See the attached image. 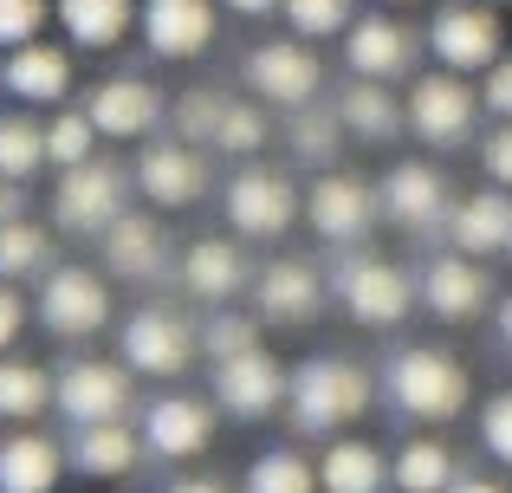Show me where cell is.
<instances>
[{
	"label": "cell",
	"instance_id": "cell-1",
	"mask_svg": "<svg viewBox=\"0 0 512 493\" xmlns=\"http://www.w3.org/2000/svg\"><path fill=\"white\" fill-rule=\"evenodd\" d=\"M370 409V370L350 357H305L286 377V416L299 435H344Z\"/></svg>",
	"mask_w": 512,
	"mask_h": 493
},
{
	"label": "cell",
	"instance_id": "cell-2",
	"mask_svg": "<svg viewBox=\"0 0 512 493\" xmlns=\"http://www.w3.org/2000/svg\"><path fill=\"white\" fill-rule=\"evenodd\" d=\"M383 396L409 422H454L467 409V396H474V383H467L461 357L435 351V344H409V351H396L383 364Z\"/></svg>",
	"mask_w": 512,
	"mask_h": 493
},
{
	"label": "cell",
	"instance_id": "cell-3",
	"mask_svg": "<svg viewBox=\"0 0 512 493\" xmlns=\"http://www.w3.org/2000/svg\"><path fill=\"white\" fill-rule=\"evenodd\" d=\"M117 351H124V370L130 377H188V364L201 357V331L188 325L175 305H137L117 331Z\"/></svg>",
	"mask_w": 512,
	"mask_h": 493
},
{
	"label": "cell",
	"instance_id": "cell-4",
	"mask_svg": "<svg viewBox=\"0 0 512 493\" xmlns=\"http://www.w3.org/2000/svg\"><path fill=\"white\" fill-rule=\"evenodd\" d=\"M39 325L65 344H85L111 325V279L98 266H46L39 273V299H33Z\"/></svg>",
	"mask_w": 512,
	"mask_h": 493
},
{
	"label": "cell",
	"instance_id": "cell-5",
	"mask_svg": "<svg viewBox=\"0 0 512 493\" xmlns=\"http://www.w3.org/2000/svg\"><path fill=\"white\" fill-rule=\"evenodd\" d=\"M428 52H435L441 72L474 78L506 52V26L487 0H441L435 20H428Z\"/></svg>",
	"mask_w": 512,
	"mask_h": 493
},
{
	"label": "cell",
	"instance_id": "cell-6",
	"mask_svg": "<svg viewBox=\"0 0 512 493\" xmlns=\"http://www.w3.org/2000/svg\"><path fill=\"white\" fill-rule=\"evenodd\" d=\"M402 117H409V130L428 143V150H461L467 137H474V117H480V91L467 85L461 72H422L409 85V98H402Z\"/></svg>",
	"mask_w": 512,
	"mask_h": 493
},
{
	"label": "cell",
	"instance_id": "cell-7",
	"mask_svg": "<svg viewBox=\"0 0 512 493\" xmlns=\"http://www.w3.org/2000/svg\"><path fill=\"white\" fill-rule=\"evenodd\" d=\"M331 292H338V305L370 331L402 325L409 305H415V279L402 273L396 260H383V253H350L338 266V279H331Z\"/></svg>",
	"mask_w": 512,
	"mask_h": 493
},
{
	"label": "cell",
	"instance_id": "cell-8",
	"mask_svg": "<svg viewBox=\"0 0 512 493\" xmlns=\"http://www.w3.org/2000/svg\"><path fill=\"white\" fill-rule=\"evenodd\" d=\"M240 78H247V91L260 104H273V111H299V104L318 98L325 65H318L312 39H260V46L247 52V65H240Z\"/></svg>",
	"mask_w": 512,
	"mask_h": 493
},
{
	"label": "cell",
	"instance_id": "cell-9",
	"mask_svg": "<svg viewBox=\"0 0 512 493\" xmlns=\"http://www.w3.org/2000/svg\"><path fill=\"white\" fill-rule=\"evenodd\" d=\"M299 202H305V195L292 189V176L260 169V163H247V169H240V176L221 189L227 228H234L240 241H279V234L299 221Z\"/></svg>",
	"mask_w": 512,
	"mask_h": 493
},
{
	"label": "cell",
	"instance_id": "cell-10",
	"mask_svg": "<svg viewBox=\"0 0 512 493\" xmlns=\"http://www.w3.org/2000/svg\"><path fill=\"white\" fill-rule=\"evenodd\" d=\"M52 409L65 422H124L137 409V390H130L124 364H104V357H72V364L52 377Z\"/></svg>",
	"mask_w": 512,
	"mask_h": 493
},
{
	"label": "cell",
	"instance_id": "cell-11",
	"mask_svg": "<svg viewBox=\"0 0 512 493\" xmlns=\"http://www.w3.org/2000/svg\"><path fill=\"white\" fill-rule=\"evenodd\" d=\"M124 195H130V176L117 163H78V169H59V189H52V221L65 234H104L117 215H124Z\"/></svg>",
	"mask_w": 512,
	"mask_h": 493
},
{
	"label": "cell",
	"instance_id": "cell-12",
	"mask_svg": "<svg viewBox=\"0 0 512 493\" xmlns=\"http://www.w3.org/2000/svg\"><path fill=\"white\" fill-rule=\"evenodd\" d=\"M299 215L312 221L318 241L350 247V241H363V234L376 228V215H383V208H376V189L363 176H350V169H325V176L305 189Z\"/></svg>",
	"mask_w": 512,
	"mask_h": 493
},
{
	"label": "cell",
	"instance_id": "cell-13",
	"mask_svg": "<svg viewBox=\"0 0 512 493\" xmlns=\"http://www.w3.org/2000/svg\"><path fill=\"white\" fill-rule=\"evenodd\" d=\"M214 403L240 422H266L273 409H286V370H279V357L266 344L214 357Z\"/></svg>",
	"mask_w": 512,
	"mask_h": 493
},
{
	"label": "cell",
	"instance_id": "cell-14",
	"mask_svg": "<svg viewBox=\"0 0 512 493\" xmlns=\"http://www.w3.org/2000/svg\"><path fill=\"white\" fill-rule=\"evenodd\" d=\"M130 189H137L150 208L175 215V208H195L201 195H208V163H201V150H195V143H182V137L143 143L137 169H130Z\"/></svg>",
	"mask_w": 512,
	"mask_h": 493
},
{
	"label": "cell",
	"instance_id": "cell-15",
	"mask_svg": "<svg viewBox=\"0 0 512 493\" xmlns=\"http://www.w3.org/2000/svg\"><path fill=\"white\" fill-rule=\"evenodd\" d=\"M85 117L98 124V137H111V143H143L169 117V104H163V91H156L150 78L111 72V78H98V85L85 91Z\"/></svg>",
	"mask_w": 512,
	"mask_h": 493
},
{
	"label": "cell",
	"instance_id": "cell-16",
	"mask_svg": "<svg viewBox=\"0 0 512 493\" xmlns=\"http://www.w3.org/2000/svg\"><path fill=\"white\" fill-rule=\"evenodd\" d=\"M137 435H143V455H156V461H195V455H208V442H214V409L201 403V396L169 390V396H156V403H143Z\"/></svg>",
	"mask_w": 512,
	"mask_h": 493
},
{
	"label": "cell",
	"instance_id": "cell-17",
	"mask_svg": "<svg viewBox=\"0 0 512 493\" xmlns=\"http://www.w3.org/2000/svg\"><path fill=\"white\" fill-rule=\"evenodd\" d=\"M415 299H422L441 325H474V318L493 305V279H487V266H480L474 253H435V260L422 266Z\"/></svg>",
	"mask_w": 512,
	"mask_h": 493
},
{
	"label": "cell",
	"instance_id": "cell-18",
	"mask_svg": "<svg viewBox=\"0 0 512 493\" xmlns=\"http://www.w3.org/2000/svg\"><path fill=\"white\" fill-rule=\"evenodd\" d=\"M376 208L409 234H435V228H448L454 195H448V176L435 163H396L376 182Z\"/></svg>",
	"mask_w": 512,
	"mask_h": 493
},
{
	"label": "cell",
	"instance_id": "cell-19",
	"mask_svg": "<svg viewBox=\"0 0 512 493\" xmlns=\"http://www.w3.org/2000/svg\"><path fill=\"white\" fill-rule=\"evenodd\" d=\"M344 65L350 78H376V85H396L415 72V33L396 13H357L344 26Z\"/></svg>",
	"mask_w": 512,
	"mask_h": 493
},
{
	"label": "cell",
	"instance_id": "cell-20",
	"mask_svg": "<svg viewBox=\"0 0 512 493\" xmlns=\"http://www.w3.org/2000/svg\"><path fill=\"white\" fill-rule=\"evenodd\" d=\"M0 91L20 98V104H33V111H59V104L72 98V52L52 46V39L13 46L7 59H0Z\"/></svg>",
	"mask_w": 512,
	"mask_h": 493
},
{
	"label": "cell",
	"instance_id": "cell-21",
	"mask_svg": "<svg viewBox=\"0 0 512 493\" xmlns=\"http://www.w3.org/2000/svg\"><path fill=\"white\" fill-rule=\"evenodd\" d=\"M98 253H104V266H111V279H130V286H150V279H163L175 266V247H169L163 221L130 215V208L98 234Z\"/></svg>",
	"mask_w": 512,
	"mask_h": 493
},
{
	"label": "cell",
	"instance_id": "cell-22",
	"mask_svg": "<svg viewBox=\"0 0 512 493\" xmlns=\"http://www.w3.org/2000/svg\"><path fill=\"white\" fill-rule=\"evenodd\" d=\"M137 26L156 59H201L214 46V0H143Z\"/></svg>",
	"mask_w": 512,
	"mask_h": 493
},
{
	"label": "cell",
	"instance_id": "cell-23",
	"mask_svg": "<svg viewBox=\"0 0 512 493\" xmlns=\"http://www.w3.org/2000/svg\"><path fill=\"white\" fill-rule=\"evenodd\" d=\"M175 279H182L188 299L227 305L234 292L253 286V266H247V253H240V241H214V234H201V241H188L182 253H175Z\"/></svg>",
	"mask_w": 512,
	"mask_h": 493
},
{
	"label": "cell",
	"instance_id": "cell-24",
	"mask_svg": "<svg viewBox=\"0 0 512 493\" xmlns=\"http://www.w3.org/2000/svg\"><path fill=\"white\" fill-rule=\"evenodd\" d=\"M65 461H72L85 481H130L143 461V435L124 422H78L72 442H65Z\"/></svg>",
	"mask_w": 512,
	"mask_h": 493
},
{
	"label": "cell",
	"instance_id": "cell-25",
	"mask_svg": "<svg viewBox=\"0 0 512 493\" xmlns=\"http://www.w3.org/2000/svg\"><path fill=\"white\" fill-rule=\"evenodd\" d=\"M325 305V279L305 260H273L266 273H253V312L273 325H312Z\"/></svg>",
	"mask_w": 512,
	"mask_h": 493
},
{
	"label": "cell",
	"instance_id": "cell-26",
	"mask_svg": "<svg viewBox=\"0 0 512 493\" xmlns=\"http://www.w3.org/2000/svg\"><path fill=\"white\" fill-rule=\"evenodd\" d=\"M65 468V448L52 435H39L33 422L0 435V493H52Z\"/></svg>",
	"mask_w": 512,
	"mask_h": 493
},
{
	"label": "cell",
	"instance_id": "cell-27",
	"mask_svg": "<svg viewBox=\"0 0 512 493\" xmlns=\"http://www.w3.org/2000/svg\"><path fill=\"white\" fill-rule=\"evenodd\" d=\"M506 234H512V189H480V195H461L448 208V241L454 253H506Z\"/></svg>",
	"mask_w": 512,
	"mask_h": 493
},
{
	"label": "cell",
	"instance_id": "cell-28",
	"mask_svg": "<svg viewBox=\"0 0 512 493\" xmlns=\"http://www.w3.org/2000/svg\"><path fill=\"white\" fill-rule=\"evenodd\" d=\"M331 111H338L344 137H357V143H396L402 130H409V117H402V98H396L389 85H376V78H350Z\"/></svg>",
	"mask_w": 512,
	"mask_h": 493
},
{
	"label": "cell",
	"instance_id": "cell-29",
	"mask_svg": "<svg viewBox=\"0 0 512 493\" xmlns=\"http://www.w3.org/2000/svg\"><path fill=\"white\" fill-rule=\"evenodd\" d=\"M52 20L78 52H111L137 26V0H52Z\"/></svg>",
	"mask_w": 512,
	"mask_h": 493
},
{
	"label": "cell",
	"instance_id": "cell-30",
	"mask_svg": "<svg viewBox=\"0 0 512 493\" xmlns=\"http://www.w3.org/2000/svg\"><path fill=\"white\" fill-rule=\"evenodd\" d=\"M389 487V461L376 442L357 435H331V448L318 455V493H383Z\"/></svg>",
	"mask_w": 512,
	"mask_h": 493
},
{
	"label": "cell",
	"instance_id": "cell-31",
	"mask_svg": "<svg viewBox=\"0 0 512 493\" xmlns=\"http://www.w3.org/2000/svg\"><path fill=\"white\" fill-rule=\"evenodd\" d=\"M46 409H52V370L33 357H0V422L20 429V422H39Z\"/></svg>",
	"mask_w": 512,
	"mask_h": 493
},
{
	"label": "cell",
	"instance_id": "cell-32",
	"mask_svg": "<svg viewBox=\"0 0 512 493\" xmlns=\"http://www.w3.org/2000/svg\"><path fill=\"white\" fill-rule=\"evenodd\" d=\"M46 169V124L33 111H0V182H33Z\"/></svg>",
	"mask_w": 512,
	"mask_h": 493
},
{
	"label": "cell",
	"instance_id": "cell-33",
	"mask_svg": "<svg viewBox=\"0 0 512 493\" xmlns=\"http://www.w3.org/2000/svg\"><path fill=\"white\" fill-rule=\"evenodd\" d=\"M389 481L402 493H448L454 487V455L448 442H435V435H415V442L396 448V461H389Z\"/></svg>",
	"mask_w": 512,
	"mask_h": 493
},
{
	"label": "cell",
	"instance_id": "cell-34",
	"mask_svg": "<svg viewBox=\"0 0 512 493\" xmlns=\"http://www.w3.org/2000/svg\"><path fill=\"white\" fill-rule=\"evenodd\" d=\"M286 143H292V156H299V163L338 169V156H344V124H338V111H318V98L299 104V111H292V124H286Z\"/></svg>",
	"mask_w": 512,
	"mask_h": 493
},
{
	"label": "cell",
	"instance_id": "cell-35",
	"mask_svg": "<svg viewBox=\"0 0 512 493\" xmlns=\"http://www.w3.org/2000/svg\"><path fill=\"white\" fill-rule=\"evenodd\" d=\"M52 266V234L39 228V221H26V215H13L7 228H0V279H39Z\"/></svg>",
	"mask_w": 512,
	"mask_h": 493
},
{
	"label": "cell",
	"instance_id": "cell-36",
	"mask_svg": "<svg viewBox=\"0 0 512 493\" xmlns=\"http://www.w3.org/2000/svg\"><path fill=\"white\" fill-rule=\"evenodd\" d=\"M266 137H273V124H266V104L260 98H227V111H221V124H214V143L208 150H221V156H260L266 150Z\"/></svg>",
	"mask_w": 512,
	"mask_h": 493
},
{
	"label": "cell",
	"instance_id": "cell-37",
	"mask_svg": "<svg viewBox=\"0 0 512 493\" xmlns=\"http://www.w3.org/2000/svg\"><path fill=\"white\" fill-rule=\"evenodd\" d=\"M240 493H318V468L299 448H266V455H253Z\"/></svg>",
	"mask_w": 512,
	"mask_h": 493
},
{
	"label": "cell",
	"instance_id": "cell-38",
	"mask_svg": "<svg viewBox=\"0 0 512 493\" xmlns=\"http://www.w3.org/2000/svg\"><path fill=\"white\" fill-rule=\"evenodd\" d=\"M91 156H98V124H91L85 117V104H78V111H52L46 117V163L52 169H78V163H91Z\"/></svg>",
	"mask_w": 512,
	"mask_h": 493
},
{
	"label": "cell",
	"instance_id": "cell-39",
	"mask_svg": "<svg viewBox=\"0 0 512 493\" xmlns=\"http://www.w3.org/2000/svg\"><path fill=\"white\" fill-rule=\"evenodd\" d=\"M292 39H344V26L357 20V0H279Z\"/></svg>",
	"mask_w": 512,
	"mask_h": 493
},
{
	"label": "cell",
	"instance_id": "cell-40",
	"mask_svg": "<svg viewBox=\"0 0 512 493\" xmlns=\"http://www.w3.org/2000/svg\"><path fill=\"white\" fill-rule=\"evenodd\" d=\"M221 111H227V98H221V91L195 85V91H182V98L169 104V124H175V137H182V143L208 150V143H214V124H221Z\"/></svg>",
	"mask_w": 512,
	"mask_h": 493
},
{
	"label": "cell",
	"instance_id": "cell-41",
	"mask_svg": "<svg viewBox=\"0 0 512 493\" xmlns=\"http://www.w3.org/2000/svg\"><path fill=\"white\" fill-rule=\"evenodd\" d=\"M247 344H260V318L221 312V305H214V318L201 325V351L208 357H234V351H247Z\"/></svg>",
	"mask_w": 512,
	"mask_h": 493
},
{
	"label": "cell",
	"instance_id": "cell-42",
	"mask_svg": "<svg viewBox=\"0 0 512 493\" xmlns=\"http://www.w3.org/2000/svg\"><path fill=\"white\" fill-rule=\"evenodd\" d=\"M52 20V0H0V52L26 46V39H39Z\"/></svg>",
	"mask_w": 512,
	"mask_h": 493
},
{
	"label": "cell",
	"instance_id": "cell-43",
	"mask_svg": "<svg viewBox=\"0 0 512 493\" xmlns=\"http://www.w3.org/2000/svg\"><path fill=\"white\" fill-rule=\"evenodd\" d=\"M480 442H487L493 461H506V468H512V390H500L487 409H480Z\"/></svg>",
	"mask_w": 512,
	"mask_h": 493
},
{
	"label": "cell",
	"instance_id": "cell-44",
	"mask_svg": "<svg viewBox=\"0 0 512 493\" xmlns=\"http://www.w3.org/2000/svg\"><path fill=\"white\" fill-rule=\"evenodd\" d=\"M480 111H493L500 124H512V52H500V59L480 72Z\"/></svg>",
	"mask_w": 512,
	"mask_h": 493
},
{
	"label": "cell",
	"instance_id": "cell-45",
	"mask_svg": "<svg viewBox=\"0 0 512 493\" xmlns=\"http://www.w3.org/2000/svg\"><path fill=\"white\" fill-rule=\"evenodd\" d=\"M480 169L493 189H512V124H493V137L480 143Z\"/></svg>",
	"mask_w": 512,
	"mask_h": 493
},
{
	"label": "cell",
	"instance_id": "cell-46",
	"mask_svg": "<svg viewBox=\"0 0 512 493\" xmlns=\"http://www.w3.org/2000/svg\"><path fill=\"white\" fill-rule=\"evenodd\" d=\"M20 331H26V299H20V286H13V279H0V351H7Z\"/></svg>",
	"mask_w": 512,
	"mask_h": 493
},
{
	"label": "cell",
	"instance_id": "cell-47",
	"mask_svg": "<svg viewBox=\"0 0 512 493\" xmlns=\"http://www.w3.org/2000/svg\"><path fill=\"white\" fill-rule=\"evenodd\" d=\"M163 493H227V487L214 481V474H182V481H169Z\"/></svg>",
	"mask_w": 512,
	"mask_h": 493
},
{
	"label": "cell",
	"instance_id": "cell-48",
	"mask_svg": "<svg viewBox=\"0 0 512 493\" xmlns=\"http://www.w3.org/2000/svg\"><path fill=\"white\" fill-rule=\"evenodd\" d=\"M227 13H240V20H266V13H279V0H221Z\"/></svg>",
	"mask_w": 512,
	"mask_h": 493
},
{
	"label": "cell",
	"instance_id": "cell-49",
	"mask_svg": "<svg viewBox=\"0 0 512 493\" xmlns=\"http://www.w3.org/2000/svg\"><path fill=\"white\" fill-rule=\"evenodd\" d=\"M20 215V182H0V228Z\"/></svg>",
	"mask_w": 512,
	"mask_h": 493
},
{
	"label": "cell",
	"instance_id": "cell-50",
	"mask_svg": "<svg viewBox=\"0 0 512 493\" xmlns=\"http://www.w3.org/2000/svg\"><path fill=\"white\" fill-rule=\"evenodd\" d=\"M448 493H506V487H500V481H480V474H474V481H461V474H454Z\"/></svg>",
	"mask_w": 512,
	"mask_h": 493
},
{
	"label": "cell",
	"instance_id": "cell-51",
	"mask_svg": "<svg viewBox=\"0 0 512 493\" xmlns=\"http://www.w3.org/2000/svg\"><path fill=\"white\" fill-rule=\"evenodd\" d=\"M493 325H500V344H506V351H512V292H506V299H500V318H493Z\"/></svg>",
	"mask_w": 512,
	"mask_h": 493
},
{
	"label": "cell",
	"instance_id": "cell-52",
	"mask_svg": "<svg viewBox=\"0 0 512 493\" xmlns=\"http://www.w3.org/2000/svg\"><path fill=\"white\" fill-rule=\"evenodd\" d=\"M389 7H422V0H389Z\"/></svg>",
	"mask_w": 512,
	"mask_h": 493
},
{
	"label": "cell",
	"instance_id": "cell-53",
	"mask_svg": "<svg viewBox=\"0 0 512 493\" xmlns=\"http://www.w3.org/2000/svg\"><path fill=\"white\" fill-rule=\"evenodd\" d=\"M487 7H512V0H487Z\"/></svg>",
	"mask_w": 512,
	"mask_h": 493
},
{
	"label": "cell",
	"instance_id": "cell-54",
	"mask_svg": "<svg viewBox=\"0 0 512 493\" xmlns=\"http://www.w3.org/2000/svg\"><path fill=\"white\" fill-rule=\"evenodd\" d=\"M506 260H512V234H506Z\"/></svg>",
	"mask_w": 512,
	"mask_h": 493
}]
</instances>
